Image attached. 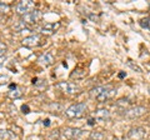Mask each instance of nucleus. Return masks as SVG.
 <instances>
[{"label":"nucleus","mask_w":150,"mask_h":140,"mask_svg":"<svg viewBox=\"0 0 150 140\" xmlns=\"http://www.w3.org/2000/svg\"><path fill=\"white\" fill-rule=\"evenodd\" d=\"M86 111V104L85 103H78V104H73L65 110V115L69 119H78L84 115Z\"/></svg>","instance_id":"1"},{"label":"nucleus","mask_w":150,"mask_h":140,"mask_svg":"<svg viewBox=\"0 0 150 140\" xmlns=\"http://www.w3.org/2000/svg\"><path fill=\"white\" fill-rule=\"evenodd\" d=\"M35 8V3L31 1V0H23V1H19L18 5L15 6V11L18 15L24 16L26 14H29L30 11L34 10Z\"/></svg>","instance_id":"2"},{"label":"nucleus","mask_w":150,"mask_h":140,"mask_svg":"<svg viewBox=\"0 0 150 140\" xmlns=\"http://www.w3.org/2000/svg\"><path fill=\"white\" fill-rule=\"evenodd\" d=\"M41 18H43V13H41L39 9H34L33 11H30L29 14L23 16L21 20L24 21L28 26H31V25L38 24V23L41 20Z\"/></svg>","instance_id":"3"},{"label":"nucleus","mask_w":150,"mask_h":140,"mask_svg":"<svg viewBox=\"0 0 150 140\" xmlns=\"http://www.w3.org/2000/svg\"><path fill=\"white\" fill-rule=\"evenodd\" d=\"M62 136L67 140H76L83 135V130L78 128H71V127H65L60 130Z\"/></svg>","instance_id":"4"},{"label":"nucleus","mask_w":150,"mask_h":140,"mask_svg":"<svg viewBox=\"0 0 150 140\" xmlns=\"http://www.w3.org/2000/svg\"><path fill=\"white\" fill-rule=\"evenodd\" d=\"M146 113V108L144 106H131L124 110L123 116H125L126 119H135V118H140Z\"/></svg>","instance_id":"5"},{"label":"nucleus","mask_w":150,"mask_h":140,"mask_svg":"<svg viewBox=\"0 0 150 140\" xmlns=\"http://www.w3.org/2000/svg\"><path fill=\"white\" fill-rule=\"evenodd\" d=\"M55 88L62 93H64V94H75V93L79 91V86L76 84L70 81H59L55 85Z\"/></svg>","instance_id":"6"},{"label":"nucleus","mask_w":150,"mask_h":140,"mask_svg":"<svg viewBox=\"0 0 150 140\" xmlns=\"http://www.w3.org/2000/svg\"><path fill=\"white\" fill-rule=\"evenodd\" d=\"M43 36L40 34H34L30 36H26V38L23 39L21 45L26 46V48H35V46H40L43 45Z\"/></svg>","instance_id":"7"},{"label":"nucleus","mask_w":150,"mask_h":140,"mask_svg":"<svg viewBox=\"0 0 150 140\" xmlns=\"http://www.w3.org/2000/svg\"><path fill=\"white\" fill-rule=\"evenodd\" d=\"M116 95V89H114V88H110V86H105V89L101 91V94L96 98L95 100H98L99 103H105L108 100L112 99Z\"/></svg>","instance_id":"8"},{"label":"nucleus","mask_w":150,"mask_h":140,"mask_svg":"<svg viewBox=\"0 0 150 140\" xmlns=\"http://www.w3.org/2000/svg\"><path fill=\"white\" fill-rule=\"evenodd\" d=\"M59 28H60V23H45V24L41 26L40 33L43 35L49 36V35L55 34V33L58 31Z\"/></svg>","instance_id":"9"},{"label":"nucleus","mask_w":150,"mask_h":140,"mask_svg":"<svg viewBox=\"0 0 150 140\" xmlns=\"http://www.w3.org/2000/svg\"><path fill=\"white\" fill-rule=\"evenodd\" d=\"M146 132H145V129L142 128V127H135V128H131L129 132H128V138L130 140H142Z\"/></svg>","instance_id":"10"},{"label":"nucleus","mask_w":150,"mask_h":140,"mask_svg":"<svg viewBox=\"0 0 150 140\" xmlns=\"http://www.w3.org/2000/svg\"><path fill=\"white\" fill-rule=\"evenodd\" d=\"M54 62H55V59H54V55L51 53H44L43 55H40L39 59H38V63H39L41 66H45V68L53 65Z\"/></svg>","instance_id":"11"},{"label":"nucleus","mask_w":150,"mask_h":140,"mask_svg":"<svg viewBox=\"0 0 150 140\" xmlns=\"http://www.w3.org/2000/svg\"><path fill=\"white\" fill-rule=\"evenodd\" d=\"M8 96L10 99H19V98L23 96V91L15 84H10L9 85V91H8Z\"/></svg>","instance_id":"12"},{"label":"nucleus","mask_w":150,"mask_h":140,"mask_svg":"<svg viewBox=\"0 0 150 140\" xmlns=\"http://www.w3.org/2000/svg\"><path fill=\"white\" fill-rule=\"evenodd\" d=\"M93 118L96 121H105L110 118V111L108 109H99L93 114Z\"/></svg>","instance_id":"13"},{"label":"nucleus","mask_w":150,"mask_h":140,"mask_svg":"<svg viewBox=\"0 0 150 140\" xmlns=\"http://www.w3.org/2000/svg\"><path fill=\"white\" fill-rule=\"evenodd\" d=\"M86 75V71L85 70H83V69H75L74 71L70 74V78H75V79H83L84 76Z\"/></svg>","instance_id":"14"},{"label":"nucleus","mask_w":150,"mask_h":140,"mask_svg":"<svg viewBox=\"0 0 150 140\" xmlns=\"http://www.w3.org/2000/svg\"><path fill=\"white\" fill-rule=\"evenodd\" d=\"M0 139L3 140H11L14 139V134L10 132V130H0Z\"/></svg>","instance_id":"15"},{"label":"nucleus","mask_w":150,"mask_h":140,"mask_svg":"<svg viewBox=\"0 0 150 140\" xmlns=\"http://www.w3.org/2000/svg\"><path fill=\"white\" fill-rule=\"evenodd\" d=\"M24 29H29V26H28V25H26L23 20L18 21L16 24L14 25V30H15L16 33H21V31H24Z\"/></svg>","instance_id":"16"},{"label":"nucleus","mask_w":150,"mask_h":140,"mask_svg":"<svg viewBox=\"0 0 150 140\" xmlns=\"http://www.w3.org/2000/svg\"><path fill=\"white\" fill-rule=\"evenodd\" d=\"M89 138H90L91 140H104L105 135L101 132H91L90 135H89Z\"/></svg>","instance_id":"17"},{"label":"nucleus","mask_w":150,"mask_h":140,"mask_svg":"<svg viewBox=\"0 0 150 140\" xmlns=\"http://www.w3.org/2000/svg\"><path fill=\"white\" fill-rule=\"evenodd\" d=\"M62 136V133H60L59 129L53 130L49 135H48V140H59V138Z\"/></svg>","instance_id":"18"},{"label":"nucleus","mask_w":150,"mask_h":140,"mask_svg":"<svg viewBox=\"0 0 150 140\" xmlns=\"http://www.w3.org/2000/svg\"><path fill=\"white\" fill-rule=\"evenodd\" d=\"M139 24L142 28H144V29L150 30V16H146V18H144V19H142L139 21Z\"/></svg>","instance_id":"19"},{"label":"nucleus","mask_w":150,"mask_h":140,"mask_svg":"<svg viewBox=\"0 0 150 140\" xmlns=\"http://www.w3.org/2000/svg\"><path fill=\"white\" fill-rule=\"evenodd\" d=\"M33 85H35V86H38V88L46 86V81H45V80H43V79L34 78V79H33Z\"/></svg>","instance_id":"20"},{"label":"nucleus","mask_w":150,"mask_h":140,"mask_svg":"<svg viewBox=\"0 0 150 140\" xmlns=\"http://www.w3.org/2000/svg\"><path fill=\"white\" fill-rule=\"evenodd\" d=\"M126 64H128V66H130L131 69L133 70H135V71L137 73H143V70H142V68L139 66V65H137V64H134L133 62H131V60H128V62H126Z\"/></svg>","instance_id":"21"},{"label":"nucleus","mask_w":150,"mask_h":140,"mask_svg":"<svg viewBox=\"0 0 150 140\" xmlns=\"http://www.w3.org/2000/svg\"><path fill=\"white\" fill-rule=\"evenodd\" d=\"M9 10H10V5H9V4H5V3L0 1V14H5Z\"/></svg>","instance_id":"22"},{"label":"nucleus","mask_w":150,"mask_h":140,"mask_svg":"<svg viewBox=\"0 0 150 140\" xmlns=\"http://www.w3.org/2000/svg\"><path fill=\"white\" fill-rule=\"evenodd\" d=\"M129 99H120L118 103H116V106H121V108H124V110H125V108L129 105Z\"/></svg>","instance_id":"23"},{"label":"nucleus","mask_w":150,"mask_h":140,"mask_svg":"<svg viewBox=\"0 0 150 140\" xmlns=\"http://www.w3.org/2000/svg\"><path fill=\"white\" fill-rule=\"evenodd\" d=\"M6 50H8V46H6V44H5V43H3V41H0V58L5 55Z\"/></svg>","instance_id":"24"},{"label":"nucleus","mask_w":150,"mask_h":140,"mask_svg":"<svg viewBox=\"0 0 150 140\" xmlns=\"http://www.w3.org/2000/svg\"><path fill=\"white\" fill-rule=\"evenodd\" d=\"M8 81H9V76L8 75H1V76H0V85L8 84Z\"/></svg>","instance_id":"25"},{"label":"nucleus","mask_w":150,"mask_h":140,"mask_svg":"<svg viewBox=\"0 0 150 140\" xmlns=\"http://www.w3.org/2000/svg\"><path fill=\"white\" fill-rule=\"evenodd\" d=\"M21 110H23V113H24V114L29 113V106H28V105H23L21 106Z\"/></svg>","instance_id":"26"},{"label":"nucleus","mask_w":150,"mask_h":140,"mask_svg":"<svg viewBox=\"0 0 150 140\" xmlns=\"http://www.w3.org/2000/svg\"><path fill=\"white\" fill-rule=\"evenodd\" d=\"M95 123H96V120L94 119V118H89V120H88V124L89 125H94Z\"/></svg>","instance_id":"27"},{"label":"nucleus","mask_w":150,"mask_h":140,"mask_svg":"<svg viewBox=\"0 0 150 140\" xmlns=\"http://www.w3.org/2000/svg\"><path fill=\"white\" fill-rule=\"evenodd\" d=\"M43 124H44V127H49V125H50V120L49 119H45L43 121Z\"/></svg>","instance_id":"28"},{"label":"nucleus","mask_w":150,"mask_h":140,"mask_svg":"<svg viewBox=\"0 0 150 140\" xmlns=\"http://www.w3.org/2000/svg\"><path fill=\"white\" fill-rule=\"evenodd\" d=\"M4 63H5V57H1V58H0V66H1Z\"/></svg>","instance_id":"29"},{"label":"nucleus","mask_w":150,"mask_h":140,"mask_svg":"<svg viewBox=\"0 0 150 140\" xmlns=\"http://www.w3.org/2000/svg\"><path fill=\"white\" fill-rule=\"evenodd\" d=\"M125 75H126V74H125V73H120V74H119V78H124Z\"/></svg>","instance_id":"30"},{"label":"nucleus","mask_w":150,"mask_h":140,"mask_svg":"<svg viewBox=\"0 0 150 140\" xmlns=\"http://www.w3.org/2000/svg\"><path fill=\"white\" fill-rule=\"evenodd\" d=\"M149 123H150V118H149Z\"/></svg>","instance_id":"31"}]
</instances>
